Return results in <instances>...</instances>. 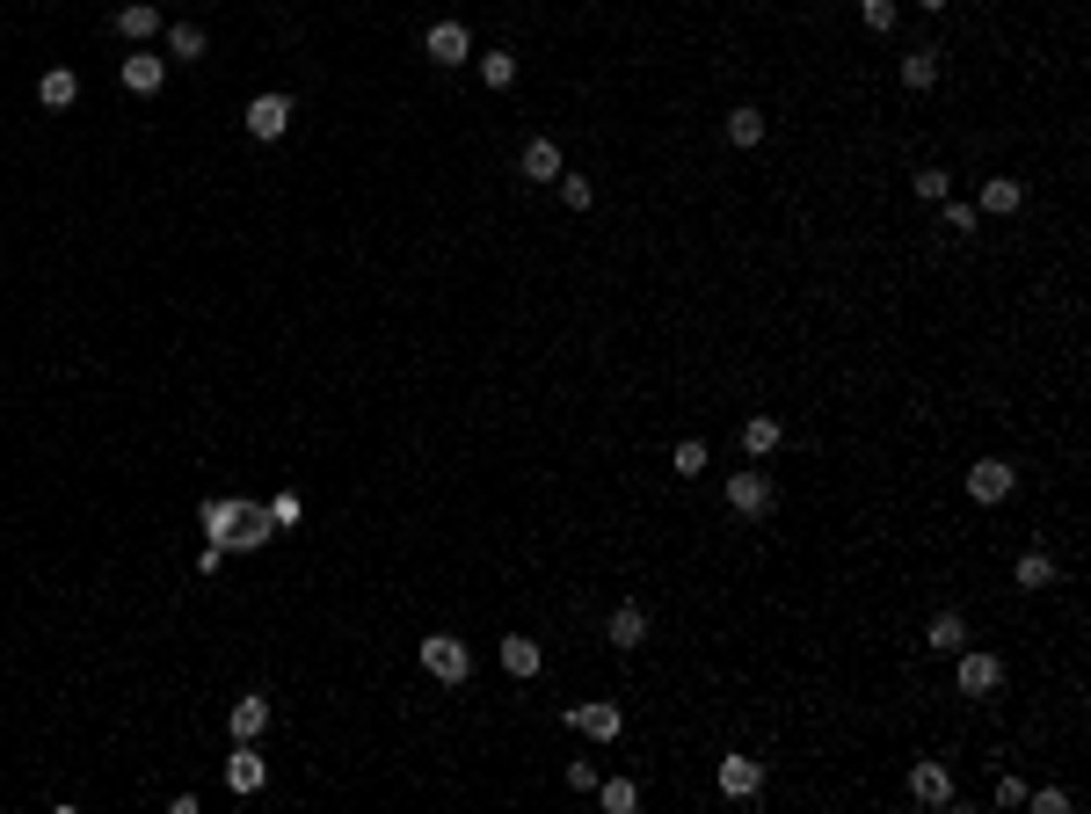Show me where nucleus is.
<instances>
[{"mask_svg": "<svg viewBox=\"0 0 1091 814\" xmlns=\"http://www.w3.org/2000/svg\"><path fill=\"white\" fill-rule=\"evenodd\" d=\"M422 670H430L436 684H466V676H473V654H466V640H452V633H430V640H422Z\"/></svg>", "mask_w": 1091, "mask_h": 814, "instance_id": "obj_1", "label": "nucleus"}, {"mask_svg": "<svg viewBox=\"0 0 1091 814\" xmlns=\"http://www.w3.org/2000/svg\"><path fill=\"white\" fill-rule=\"evenodd\" d=\"M277 538V524H269V503H233V531H226V546L233 552H255Z\"/></svg>", "mask_w": 1091, "mask_h": 814, "instance_id": "obj_2", "label": "nucleus"}, {"mask_svg": "<svg viewBox=\"0 0 1091 814\" xmlns=\"http://www.w3.org/2000/svg\"><path fill=\"white\" fill-rule=\"evenodd\" d=\"M953 684H961V698H990L997 684H1004V662L997 654H982V647H961V670H953Z\"/></svg>", "mask_w": 1091, "mask_h": 814, "instance_id": "obj_3", "label": "nucleus"}, {"mask_svg": "<svg viewBox=\"0 0 1091 814\" xmlns=\"http://www.w3.org/2000/svg\"><path fill=\"white\" fill-rule=\"evenodd\" d=\"M727 509H743V517H764V509H772V480L757 473V466L727 473Z\"/></svg>", "mask_w": 1091, "mask_h": 814, "instance_id": "obj_4", "label": "nucleus"}, {"mask_svg": "<svg viewBox=\"0 0 1091 814\" xmlns=\"http://www.w3.org/2000/svg\"><path fill=\"white\" fill-rule=\"evenodd\" d=\"M568 727H582L589 742H611L626 720H619V705H605V698H582V705H568Z\"/></svg>", "mask_w": 1091, "mask_h": 814, "instance_id": "obj_5", "label": "nucleus"}, {"mask_svg": "<svg viewBox=\"0 0 1091 814\" xmlns=\"http://www.w3.org/2000/svg\"><path fill=\"white\" fill-rule=\"evenodd\" d=\"M1012 487H1018V473L1004 466V458H982V466H968V495H975V503H1004Z\"/></svg>", "mask_w": 1091, "mask_h": 814, "instance_id": "obj_6", "label": "nucleus"}, {"mask_svg": "<svg viewBox=\"0 0 1091 814\" xmlns=\"http://www.w3.org/2000/svg\"><path fill=\"white\" fill-rule=\"evenodd\" d=\"M248 131H255V139H284L291 131V96H255L248 102Z\"/></svg>", "mask_w": 1091, "mask_h": 814, "instance_id": "obj_7", "label": "nucleus"}, {"mask_svg": "<svg viewBox=\"0 0 1091 814\" xmlns=\"http://www.w3.org/2000/svg\"><path fill=\"white\" fill-rule=\"evenodd\" d=\"M263 778H269V764L255 756V742H233V756H226V786H233V792H263Z\"/></svg>", "mask_w": 1091, "mask_h": 814, "instance_id": "obj_8", "label": "nucleus"}, {"mask_svg": "<svg viewBox=\"0 0 1091 814\" xmlns=\"http://www.w3.org/2000/svg\"><path fill=\"white\" fill-rule=\"evenodd\" d=\"M721 792H727V800L764 792V764H757V756H721Z\"/></svg>", "mask_w": 1091, "mask_h": 814, "instance_id": "obj_9", "label": "nucleus"}, {"mask_svg": "<svg viewBox=\"0 0 1091 814\" xmlns=\"http://www.w3.org/2000/svg\"><path fill=\"white\" fill-rule=\"evenodd\" d=\"M910 792H917L924 807H946V800H953V771H946L939 756H931V764H910Z\"/></svg>", "mask_w": 1091, "mask_h": 814, "instance_id": "obj_10", "label": "nucleus"}, {"mask_svg": "<svg viewBox=\"0 0 1091 814\" xmlns=\"http://www.w3.org/2000/svg\"><path fill=\"white\" fill-rule=\"evenodd\" d=\"M233 742H263V727H269V698L263 691H248V698H233Z\"/></svg>", "mask_w": 1091, "mask_h": 814, "instance_id": "obj_11", "label": "nucleus"}, {"mask_svg": "<svg viewBox=\"0 0 1091 814\" xmlns=\"http://www.w3.org/2000/svg\"><path fill=\"white\" fill-rule=\"evenodd\" d=\"M422 51H430L436 66H466V51H473L466 44V23H436L430 37H422Z\"/></svg>", "mask_w": 1091, "mask_h": 814, "instance_id": "obj_12", "label": "nucleus"}, {"mask_svg": "<svg viewBox=\"0 0 1091 814\" xmlns=\"http://www.w3.org/2000/svg\"><path fill=\"white\" fill-rule=\"evenodd\" d=\"M161 80H168V59H153V51H131V59H124V88H131V96H153Z\"/></svg>", "mask_w": 1091, "mask_h": 814, "instance_id": "obj_13", "label": "nucleus"}, {"mask_svg": "<svg viewBox=\"0 0 1091 814\" xmlns=\"http://www.w3.org/2000/svg\"><path fill=\"white\" fill-rule=\"evenodd\" d=\"M37 102H45V110H73V102H80V73H73V66H51L45 80H37Z\"/></svg>", "mask_w": 1091, "mask_h": 814, "instance_id": "obj_14", "label": "nucleus"}, {"mask_svg": "<svg viewBox=\"0 0 1091 814\" xmlns=\"http://www.w3.org/2000/svg\"><path fill=\"white\" fill-rule=\"evenodd\" d=\"M1018 204H1026V190H1018L1012 175H990V182H982V204H975V212H982V218H1012Z\"/></svg>", "mask_w": 1091, "mask_h": 814, "instance_id": "obj_15", "label": "nucleus"}, {"mask_svg": "<svg viewBox=\"0 0 1091 814\" xmlns=\"http://www.w3.org/2000/svg\"><path fill=\"white\" fill-rule=\"evenodd\" d=\"M605 640L633 654V647L648 640V611H640V603H619V611H611V633H605Z\"/></svg>", "mask_w": 1091, "mask_h": 814, "instance_id": "obj_16", "label": "nucleus"}, {"mask_svg": "<svg viewBox=\"0 0 1091 814\" xmlns=\"http://www.w3.org/2000/svg\"><path fill=\"white\" fill-rule=\"evenodd\" d=\"M524 182H560V145L554 139H524Z\"/></svg>", "mask_w": 1091, "mask_h": 814, "instance_id": "obj_17", "label": "nucleus"}, {"mask_svg": "<svg viewBox=\"0 0 1091 814\" xmlns=\"http://www.w3.org/2000/svg\"><path fill=\"white\" fill-rule=\"evenodd\" d=\"M161 29V8H145V0H131V8H117V37L124 44H145Z\"/></svg>", "mask_w": 1091, "mask_h": 814, "instance_id": "obj_18", "label": "nucleus"}, {"mask_svg": "<svg viewBox=\"0 0 1091 814\" xmlns=\"http://www.w3.org/2000/svg\"><path fill=\"white\" fill-rule=\"evenodd\" d=\"M924 640H931V654H961V647H968V619H961V611H939Z\"/></svg>", "mask_w": 1091, "mask_h": 814, "instance_id": "obj_19", "label": "nucleus"}, {"mask_svg": "<svg viewBox=\"0 0 1091 814\" xmlns=\"http://www.w3.org/2000/svg\"><path fill=\"white\" fill-rule=\"evenodd\" d=\"M778 444H786V430H778L772 415H750V422H743V451L750 458H772Z\"/></svg>", "mask_w": 1091, "mask_h": 814, "instance_id": "obj_20", "label": "nucleus"}, {"mask_svg": "<svg viewBox=\"0 0 1091 814\" xmlns=\"http://www.w3.org/2000/svg\"><path fill=\"white\" fill-rule=\"evenodd\" d=\"M538 662H546L538 640H524V633H509V640H503V670L509 676H538Z\"/></svg>", "mask_w": 1091, "mask_h": 814, "instance_id": "obj_21", "label": "nucleus"}, {"mask_svg": "<svg viewBox=\"0 0 1091 814\" xmlns=\"http://www.w3.org/2000/svg\"><path fill=\"white\" fill-rule=\"evenodd\" d=\"M204 44H212V37H204L196 23H175V29H168V59H182V66H190V59H204Z\"/></svg>", "mask_w": 1091, "mask_h": 814, "instance_id": "obj_22", "label": "nucleus"}, {"mask_svg": "<svg viewBox=\"0 0 1091 814\" xmlns=\"http://www.w3.org/2000/svg\"><path fill=\"white\" fill-rule=\"evenodd\" d=\"M764 139V117L757 110H727V145H757Z\"/></svg>", "mask_w": 1091, "mask_h": 814, "instance_id": "obj_23", "label": "nucleus"}, {"mask_svg": "<svg viewBox=\"0 0 1091 814\" xmlns=\"http://www.w3.org/2000/svg\"><path fill=\"white\" fill-rule=\"evenodd\" d=\"M196 524H204L212 546H226V531H233V503H204V509H196Z\"/></svg>", "mask_w": 1091, "mask_h": 814, "instance_id": "obj_24", "label": "nucleus"}, {"mask_svg": "<svg viewBox=\"0 0 1091 814\" xmlns=\"http://www.w3.org/2000/svg\"><path fill=\"white\" fill-rule=\"evenodd\" d=\"M931 80H939V59H931V51H910V59H902V88H931Z\"/></svg>", "mask_w": 1091, "mask_h": 814, "instance_id": "obj_25", "label": "nucleus"}, {"mask_svg": "<svg viewBox=\"0 0 1091 814\" xmlns=\"http://www.w3.org/2000/svg\"><path fill=\"white\" fill-rule=\"evenodd\" d=\"M1048 582H1055V560H1048V552H1026V560H1018V589H1048Z\"/></svg>", "mask_w": 1091, "mask_h": 814, "instance_id": "obj_26", "label": "nucleus"}, {"mask_svg": "<svg viewBox=\"0 0 1091 814\" xmlns=\"http://www.w3.org/2000/svg\"><path fill=\"white\" fill-rule=\"evenodd\" d=\"M910 190H917L924 204H946V190H953V182H946V168H917V175H910Z\"/></svg>", "mask_w": 1091, "mask_h": 814, "instance_id": "obj_27", "label": "nucleus"}, {"mask_svg": "<svg viewBox=\"0 0 1091 814\" xmlns=\"http://www.w3.org/2000/svg\"><path fill=\"white\" fill-rule=\"evenodd\" d=\"M481 80H487V88H509V80H517V59H509V51H487V59H481Z\"/></svg>", "mask_w": 1091, "mask_h": 814, "instance_id": "obj_28", "label": "nucleus"}, {"mask_svg": "<svg viewBox=\"0 0 1091 814\" xmlns=\"http://www.w3.org/2000/svg\"><path fill=\"white\" fill-rule=\"evenodd\" d=\"M670 466H677L684 480H699V473H706V444H699V436H684V444H677V458H670Z\"/></svg>", "mask_w": 1091, "mask_h": 814, "instance_id": "obj_29", "label": "nucleus"}, {"mask_svg": "<svg viewBox=\"0 0 1091 814\" xmlns=\"http://www.w3.org/2000/svg\"><path fill=\"white\" fill-rule=\"evenodd\" d=\"M859 23L880 37V29H896V0H859Z\"/></svg>", "mask_w": 1091, "mask_h": 814, "instance_id": "obj_30", "label": "nucleus"}, {"mask_svg": "<svg viewBox=\"0 0 1091 814\" xmlns=\"http://www.w3.org/2000/svg\"><path fill=\"white\" fill-rule=\"evenodd\" d=\"M299 517H306V503H299V495H269V524H277V531H291Z\"/></svg>", "mask_w": 1091, "mask_h": 814, "instance_id": "obj_31", "label": "nucleus"}, {"mask_svg": "<svg viewBox=\"0 0 1091 814\" xmlns=\"http://www.w3.org/2000/svg\"><path fill=\"white\" fill-rule=\"evenodd\" d=\"M1026 807H1033V814H1069V792L1063 786H1041V792H1026Z\"/></svg>", "mask_w": 1091, "mask_h": 814, "instance_id": "obj_32", "label": "nucleus"}, {"mask_svg": "<svg viewBox=\"0 0 1091 814\" xmlns=\"http://www.w3.org/2000/svg\"><path fill=\"white\" fill-rule=\"evenodd\" d=\"M560 196H568V212H589V175H560Z\"/></svg>", "mask_w": 1091, "mask_h": 814, "instance_id": "obj_33", "label": "nucleus"}, {"mask_svg": "<svg viewBox=\"0 0 1091 814\" xmlns=\"http://www.w3.org/2000/svg\"><path fill=\"white\" fill-rule=\"evenodd\" d=\"M633 800H640V786H626V778H611V786H605V807H611V814H626Z\"/></svg>", "mask_w": 1091, "mask_h": 814, "instance_id": "obj_34", "label": "nucleus"}, {"mask_svg": "<svg viewBox=\"0 0 1091 814\" xmlns=\"http://www.w3.org/2000/svg\"><path fill=\"white\" fill-rule=\"evenodd\" d=\"M975 218H982L975 204H946V233H975Z\"/></svg>", "mask_w": 1091, "mask_h": 814, "instance_id": "obj_35", "label": "nucleus"}, {"mask_svg": "<svg viewBox=\"0 0 1091 814\" xmlns=\"http://www.w3.org/2000/svg\"><path fill=\"white\" fill-rule=\"evenodd\" d=\"M568 786H575V792H597V764H589V756H575V764H568Z\"/></svg>", "mask_w": 1091, "mask_h": 814, "instance_id": "obj_36", "label": "nucleus"}, {"mask_svg": "<svg viewBox=\"0 0 1091 814\" xmlns=\"http://www.w3.org/2000/svg\"><path fill=\"white\" fill-rule=\"evenodd\" d=\"M917 8H946V0H917Z\"/></svg>", "mask_w": 1091, "mask_h": 814, "instance_id": "obj_37", "label": "nucleus"}]
</instances>
